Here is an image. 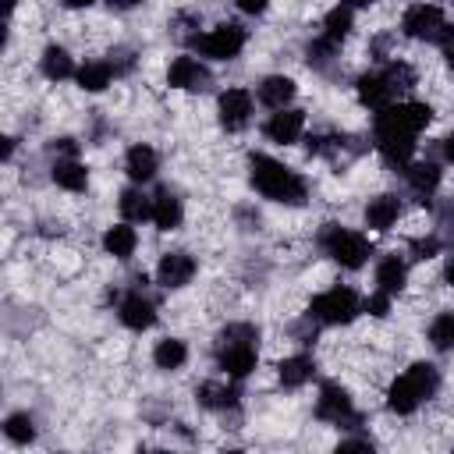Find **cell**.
Returning a JSON list of instances; mask_svg holds the SVG:
<instances>
[{"mask_svg": "<svg viewBox=\"0 0 454 454\" xmlns=\"http://www.w3.org/2000/svg\"><path fill=\"white\" fill-rule=\"evenodd\" d=\"M397 216H401V199L390 192L365 202V227H372V231H390L397 223Z\"/></svg>", "mask_w": 454, "mask_h": 454, "instance_id": "obj_21", "label": "cell"}, {"mask_svg": "<svg viewBox=\"0 0 454 454\" xmlns=\"http://www.w3.org/2000/svg\"><path fill=\"white\" fill-rule=\"evenodd\" d=\"M358 312H362V298H358V291L348 287V284H337V287L316 294V298L309 301V309H305V316H309L312 323H319V326H348Z\"/></svg>", "mask_w": 454, "mask_h": 454, "instance_id": "obj_6", "label": "cell"}, {"mask_svg": "<svg viewBox=\"0 0 454 454\" xmlns=\"http://www.w3.org/2000/svg\"><path fill=\"white\" fill-rule=\"evenodd\" d=\"M294 92H298V85H294V78H287V74H266V78L255 85V99H259L262 106H270V110L291 106Z\"/></svg>", "mask_w": 454, "mask_h": 454, "instance_id": "obj_18", "label": "cell"}, {"mask_svg": "<svg viewBox=\"0 0 454 454\" xmlns=\"http://www.w3.org/2000/svg\"><path fill=\"white\" fill-rule=\"evenodd\" d=\"M436 234H454V199L436 202Z\"/></svg>", "mask_w": 454, "mask_h": 454, "instance_id": "obj_36", "label": "cell"}, {"mask_svg": "<svg viewBox=\"0 0 454 454\" xmlns=\"http://www.w3.org/2000/svg\"><path fill=\"white\" fill-rule=\"evenodd\" d=\"M14 156V138H4V160H11Z\"/></svg>", "mask_w": 454, "mask_h": 454, "instance_id": "obj_47", "label": "cell"}, {"mask_svg": "<svg viewBox=\"0 0 454 454\" xmlns=\"http://www.w3.org/2000/svg\"><path fill=\"white\" fill-rule=\"evenodd\" d=\"M238 397H241L238 380H234V383H199V387H195V401H199L202 408H209V411L238 408Z\"/></svg>", "mask_w": 454, "mask_h": 454, "instance_id": "obj_23", "label": "cell"}, {"mask_svg": "<svg viewBox=\"0 0 454 454\" xmlns=\"http://www.w3.org/2000/svg\"><path fill=\"white\" fill-rule=\"evenodd\" d=\"M124 170H128L131 184H145V181H153L156 170H160V153H156L153 145H145V142H135V145L124 153Z\"/></svg>", "mask_w": 454, "mask_h": 454, "instance_id": "obj_17", "label": "cell"}, {"mask_svg": "<svg viewBox=\"0 0 454 454\" xmlns=\"http://www.w3.org/2000/svg\"><path fill=\"white\" fill-rule=\"evenodd\" d=\"M248 184L262 199L280 202V206H305V199H309L305 177L266 153H248Z\"/></svg>", "mask_w": 454, "mask_h": 454, "instance_id": "obj_2", "label": "cell"}, {"mask_svg": "<svg viewBox=\"0 0 454 454\" xmlns=\"http://www.w3.org/2000/svg\"><path fill=\"white\" fill-rule=\"evenodd\" d=\"M337 450H372V440L369 436H355V440H340Z\"/></svg>", "mask_w": 454, "mask_h": 454, "instance_id": "obj_41", "label": "cell"}, {"mask_svg": "<svg viewBox=\"0 0 454 454\" xmlns=\"http://www.w3.org/2000/svg\"><path fill=\"white\" fill-rule=\"evenodd\" d=\"M344 4H351V7H355V11H358V7H372V4H376V0H344Z\"/></svg>", "mask_w": 454, "mask_h": 454, "instance_id": "obj_48", "label": "cell"}, {"mask_svg": "<svg viewBox=\"0 0 454 454\" xmlns=\"http://www.w3.org/2000/svg\"><path fill=\"white\" fill-rule=\"evenodd\" d=\"M117 319H121L128 330L142 333V330H149V326L156 323V305H153L149 294H142L138 287H131V291L121 298V305H117Z\"/></svg>", "mask_w": 454, "mask_h": 454, "instance_id": "obj_15", "label": "cell"}, {"mask_svg": "<svg viewBox=\"0 0 454 454\" xmlns=\"http://www.w3.org/2000/svg\"><path fill=\"white\" fill-rule=\"evenodd\" d=\"M245 43H248V32L241 25H234V21H223V25L209 28V32H199L192 39V50L199 57H206V60H234L245 50Z\"/></svg>", "mask_w": 454, "mask_h": 454, "instance_id": "obj_7", "label": "cell"}, {"mask_svg": "<svg viewBox=\"0 0 454 454\" xmlns=\"http://www.w3.org/2000/svg\"><path fill=\"white\" fill-rule=\"evenodd\" d=\"M440 50H443L447 67L454 71V25H447V28H443V35H440Z\"/></svg>", "mask_w": 454, "mask_h": 454, "instance_id": "obj_40", "label": "cell"}, {"mask_svg": "<svg viewBox=\"0 0 454 454\" xmlns=\"http://www.w3.org/2000/svg\"><path fill=\"white\" fill-rule=\"evenodd\" d=\"M351 28H355V7L351 4H337V7L326 11V18H323V35L326 39L344 43L351 35Z\"/></svg>", "mask_w": 454, "mask_h": 454, "instance_id": "obj_30", "label": "cell"}, {"mask_svg": "<svg viewBox=\"0 0 454 454\" xmlns=\"http://www.w3.org/2000/svg\"><path fill=\"white\" fill-rule=\"evenodd\" d=\"M443 280L454 287V255H450V259H447V266H443Z\"/></svg>", "mask_w": 454, "mask_h": 454, "instance_id": "obj_45", "label": "cell"}, {"mask_svg": "<svg viewBox=\"0 0 454 454\" xmlns=\"http://www.w3.org/2000/svg\"><path fill=\"white\" fill-rule=\"evenodd\" d=\"M153 362H156V369H163V372H177V369L188 362V344H184L181 337H163V340H156V348H153Z\"/></svg>", "mask_w": 454, "mask_h": 454, "instance_id": "obj_29", "label": "cell"}, {"mask_svg": "<svg viewBox=\"0 0 454 454\" xmlns=\"http://www.w3.org/2000/svg\"><path fill=\"white\" fill-rule=\"evenodd\" d=\"M319 248L323 255H330L340 270H362L372 255V245L365 234L351 231V227H340V223H323L319 231Z\"/></svg>", "mask_w": 454, "mask_h": 454, "instance_id": "obj_5", "label": "cell"}, {"mask_svg": "<svg viewBox=\"0 0 454 454\" xmlns=\"http://www.w3.org/2000/svg\"><path fill=\"white\" fill-rule=\"evenodd\" d=\"M110 67H114L117 74H128V71L135 67V57H131V50H128V46H117V50H110Z\"/></svg>", "mask_w": 454, "mask_h": 454, "instance_id": "obj_38", "label": "cell"}, {"mask_svg": "<svg viewBox=\"0 0 454 454\" xmlns=\"http://www.w3.org/2000/svg\"><path fill=\"white\" fill-rule=\"evenodd\" d=\"M135 245H138V234H135V227H131L128 220L110 223V227L103 231V252L114 255V259H121V262L135 255Z\"/></svg>", "mask_w": 454, "mask_h": 454, "instance_id": "obj_25", "label": "cell"}, {"mask_svg": "<svg viewBox=\"0 0 454 454\" xmlns=\"http://www.w3.org/2000/svg\"><path fill=\"white\" fill-rule=\"evenodd\" d=\"M46 149H50V156H53V160H67V156H78V142H74V138H53Z\"/></svg>", "mask_w": 454, "mask_h": 454, "instance_id": "obj_39", "label": "cell"}, {"mask_svg": "<svg viewBox=\"0 0 454 454\" xmlns=\"http://www.w3.org/2000/svg\"><path fill=\"white\" fill-rule=\"evenodd\" d=\"M216 117L227 131H241L248 121H252V92L234 85V89H223L220 99H216Z\"/></svg>", "mask_w": 454, "mask_h": 454, "instance_id": "obj_12", "label": "cell"}, {"mask_svg": "<svg viewBox=\"0 0 454 454\" xmlns=\"http://www.w3.org/2000/svg\"><path fill=\"white\" fill-rule=\"evenodd\" d=\"M443 28H447V18L436 4H411L401 14V35H408L415 43H440Z\"/></svg>", "mask_w": 454, "mask_h": 454, "instance_id": "obj_9", "label": "cell"}, {"mask_svg": "<svg viewBox=\"0 0 454 454\" xmlns=\"http://www.w3.org/2000/svg\"><path fill=\"white\" fill-rule=\"evenodd\" d=\"M316 419L319 422H330V426H358V411H355V401H351V394L340 387V383H333V380H326V383H319V394H316Z\"/></svg>", "mask_w": 454, "mask_h": 454, "instance_id": "obj_8", "label": "cell"}, {"mask_svg": "<svg viewBox=\"0 0 454 454\" xmlns=\"http://www.w3.org/2000/svg\"><path fill=\"white\" fill-rule=\"evenodd\" d=\"M234 4H238L245 14H262V11L270 7V0H234Z\"/></svg>", "mask_w": 454, "mask_h": 454, "instance_id": "obj_42", "label": "cell"}, {"mask_svg": "<svg viewBox=\"0 0 454 454\" xmlns=\"http://www.w3.org/2000/svg\"><path fill=\"white\" fill-rule=\"evenodd\" d=\"M426 337L436 351H454V312H436L426 326Z\"/></svg>", "mask_w": 454, "mask_h": 454, "instance_id": "obj_32", "label": "cell"}, {"mask_svg": "<svg viewBox=\"0 0 454 454\" xmlns=\"http://www.w3.org/2000/svg\"><path fill=\"white\" fill-rule=\"evenodd\" d=\"M383 74L394 85V92H408L415 85V67L408 60H397V57L394 60H383Z\"/></svg>", "mask_w": 454, "mask_h": 454, "instance_id": "obj_34", "label": "cell"}, {"mask_svg": "<svg viewBox=\"0 0 454 454\" xmlns=\"http://www.w3.org/2000/svg\"><path fill=\"white\" fill-rule=\"evenodd\" d=\"M114 78H117V71L110 67V60H85L78 67V74H74L78 89H85V92H103Z\"/></svg>", "mask_w": 454, "mask_h": 454, "instance_id": "obj_28", "label": "cell"}, {"mask_svg": "<svg viewBox=\"0 0 454 454\" xmlns=\"http://www.w3.org/2000/svg\"><path fill=\"white\" fill-rule=\"evenodd\" d=\"M440 153H443V160H447V163H454V131H450V135H443Z\"/></svg>", "mask_w": 454, "mask_h": 454, "instance_id": "obj_43", "label": "cell"}, {"mask_svg": "<svg viewBox=\"0 0 454 454\" xmlns=\"http://www.w3.org/2000/svg\"><path fill=\"white\" fill-rule=\"evenodd\" d=\"M436 390H440V369L433 362H411L387 387V408L394 415H411V411H419V404L436 397Z\"/></svg>", "mask_w": 454, "mask_h": 454, "instance_id": "obj_4", "label": "cell"}, {"mask_svg": "<svg viewBox=\"0 0 454 454\" xmlns=\"http://www.w3.org/2000/svg\"><path fill=\"white\" fill-rule=\"evenodd\" d=\"M117 209H121V216H124L128 223L153 220V199H149L138 184H131V188H124V192L117 195Z\"/></svg>", "mask_w": 454, "mask_h": 454, "instance_id": "obj_27", "label": "cell"}, {"mask_svg": "<svg viewBox=\"0 0 454 454\" xmlns=\"http://www.w3.org/2000/svg\"><path fill=\"white\" fill-rule=\"evenodd\" d=\"M404 284H408V266H404V259H401L397 252H394V255H383V259L376 262V291L397 298V294L404 291Z\"/></svg>", "mask_w": 454, "mask_h": 454, "instance_id": "obj_20", "label": "cell"}, {"mask_svg": "<svg viewBox=\"0 0 454 454\" xmlns=\"http://www.w3.org/2000/svg\"><path fill=\"white\" fill-rule=\"evenodd\" d=\"M50 177H53V184L64 188V192H85V188H89V170H85V163H82L78 156L53 160Z\"/></svg>", "mask_w": 454, "mask_h": 454, "instance_id": "obj_24", "label": "cell"}, {"mask_svg": "<svg viewBox=\"0 0 454 454\" xmlns=\"http://www.w3.org/2000/svg\"><path fill=\"white\" fill-rule=\"evenodd\" d=\"M355 96H358V103L369 106L372 114H380V110H387L390 103H397V92H394V85L387 82L383 67L358 74V78H355Z\"/></svg>", "mask_w": 454, "mask_h": 454, "instance_id": "obj_11", "label": "cell"}, {"mask_svg": "<svg viewBox=\"0 0 454 454\" xmlns=\"http://www.w3.org/2000/svg\"><path fill=\"white\" fill-rule=\"evenodd\" d=\"M39 71H43L50 82H64V78H74V74H78L74 57H71L64 46H57V43H50V46L43 50V57H39Z\"/></svg>", "mask_w": 454, "mask_h": 454, "instance_id": "obj_26", "label": "cell"}, {"mask_svg": "<svg viewBox=\"0 0 454 454\" xmlns=\"http://www.w3.org/2000/svg\"><path fill=\"white\" fill-rule=\"evenodd\" d=\"M4 436H7L11 443H18V447L32 443V440H35V419H32L28 411H11V415L4 419Z\"/></svg>", "mask_w": 454, "mask_h": 454, "instance_id": "obj_33", "label": "cell"}, {"mask_svg": "<svg viewBox=\"0 0 454 454\" xmlns=\"http://www.w3.org/2000/svg\"><path fill=\"white\" fill-rule=\"evenodd\" d=\"M262 131L277 145H294V142H301V131H305V110H298V106L273 110L270 121L262 124Z\"/></svg>", "mask_w": 454, "mask_h": 454, "instance_id": "obj_13", "label": "cell"}, {"mask_svg": "<svg viewBox=\"0 0 454 454\" xmlns=\"http://www.w3.org/2000/svg\"><path fill=\"white\" fill-rule=\"evenodd\" d=\"M195 270L199 266H195V259L188 252H163L160 262H156V284L167 287V291H177V287L192 284Z\"/></svg>", "mask_w": 454, "mask_h": 454, "instance_id": "obj_14", "label": "cell"}, {"mask_svg": "<svg viewBox=\"0 0 454 454\" xmlns=\"http://www.w3.org/2000/svg\"><path fill=\"white\" fill-rule=\"evenodd\" d=\"M110 4V11H131V7H138L142 0H106Z\"/></svg>", "mask_w": 454, "mask_h": 454, "instance_id": "obj_44", "label": "cell"}, {"mask_svg": "<svg viewBox=\"0 0 454 454\" xmlns=\"http://www.w3.org/2000/svg\"><path fill=\"white\" fill-rule=\"evenodd\" d=\"M259 362V326L255 323H227L216 333V369L227 380H245Z\"/></svg>", "mask_w": 454, "mask_h": 454, "instance_id": "obj_3", "label": "cell"}, {"mask_svg": "<svg viewBox=\"0 0 454 454\" xmlns=\"http://www.w3.org/2000/svg\"><path fill=\"white\" fill-rule=\"evenodd\" d=\"M167 85L181 89V92H206L213 85V74H209V67L199 57L181 53V57H174L167 64Z\"/></svg>", "mask_w": 454, "mask_h": 454, "instance_id": "obj_10", "label": "cell"}, {"mask_svg": "<svg viewBox=\"0 0 454 454\" xmlns=\"http://www.w3.org/2000/svg\"><path fill=\"white\" fill-rule=\"evenodd\" d=\"M181 220H184V206H181L177 192L160 188L153 195V223H156V231H177Z\"/></svg>", "mask_w": 454, "mask_h": 454, "instance_id": "obj_19", "label": "cell"}, {"mask_svg": "<svg viewBox=\"0 0 454 454\" xmlns=\"http://www.w3.org/2000/svg\"><path fill=\"white\" fill-rule=\"evenodd\" d=\"M60 4H64V7H67V11H78V7H89V4H92V0H60Z\"/></svg>", "mask_w": 454, "mask_h": 454, "instance_id": "obj_46", "label": "cell"}, {"mask_svg": "<svg viewBox=\"0 0 454 454\" xmlns=\"http://www.w3.org/2000/svg\"><path fill=\"white\" fill-rule=\"evenodd\" d=\"M429 121H433V106L415 103V99L390 103L387 110H380L372 121V142H376L383 163L404 170L415 156V138L422 128H429Z\"/></svg>", "mask_w": 454, "mask_h": 454, "instance_id": "obj_1", "label": "cell"}, {"mask_svg": "<svg viewBox=\"0 0 454 454\" xmlns=\"http://www.w3.org/2000/svg\"><path fill=\"white\" fill-rule=\"evenodd\" d=\"M404 181H408V188L422 199V202H429L433 195H436V188H440V181H443V170H440V163H433V160H411L404 170Z\"/></svg>", "mask_w": 454, "mask_h": 454, "instance_id": "obj_16", "label": "cell"}, {"mask_svg": "<svg viewBox=\"0 0 454 454\" xmlns=\"http://www.w3.org/2000/svg\"><path fill=\"white\" fill-rule=\"evenodd\" d=\"M390 294H383V291H372L365 301H362V312H369V316H376V319H383L387 312H390Z\"/></svg>", "mask_w": 454, "mask_h": 454, "instance_id": "obj_37", "label": "cell"}, {"mask_svg": "<svg viewBox=\"0 0 454 454\" xmlns=\"http://www.w3.org/2000/svg\"><path fill=\"white\" fill-rule=\"evenodd\" d=\"M316 376V362H312V355H287V358H280L277 362V380L287 387V390H298V387H305L309 380Z\"/></svg>", "mask_w": 454, "mask_h": 454, "instance_id": "obj_22", "label": "cell"}, {"mask_svg": "<svg viewBox=\"0 0 454 454\" xmlns=\"http://www.w3.org/2000/svg\"><path fill=\"white\" fill-rule=\"evenodd\" d=\"M14 4H18V0H4V11L11 14V11H14Z\"/></svg>", "mask_w": 454, "mask_h": 454, "instance_id": "obj_49", "label": "cell"}, {"mask_svg": "<svg viewBox=\"0 0 454 454\" xmlns=\"http://www.w3.org/2000/svg\"><path fill=\"white\" fill-rule=\"evenodd\" d=\"M440 248H443V238H440L436 231H433L429 238H415V241H411V252H415V259H433Z\"/></svg>", "mask_w": 454, "mask_h": 454, "instance_id": "obj_35", "label": "cell"}, {"mask_svg": "<svg viewBox=\"0 0 454 454\" xmlns=\"http://www.w3.org/2000/svg\"><path fill=\"white\" fill-rule=\"evenodd\" d=\"M337 50H340V43H333V39H326V35H316L309 46H305V60H309V67H316V71H333V64H337Z\"/></svg>", "mask_w": 454, "mask_h": 454, "instance_id": "obj_31", "label": "cell"}]
</instances>
